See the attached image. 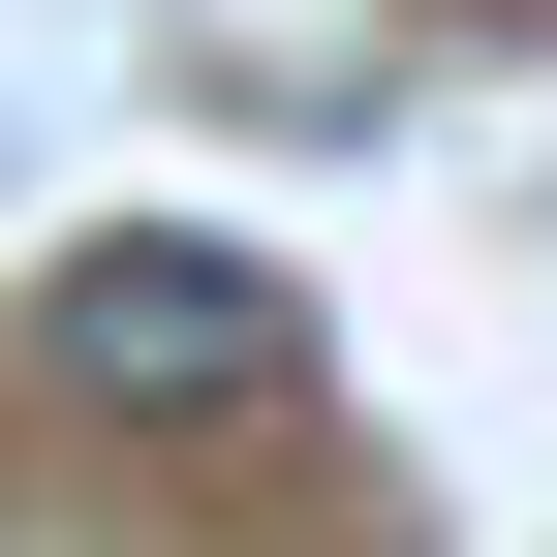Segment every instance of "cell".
<instances>
[{"label":"cell","instance_id":"6da1fadb","mask_svg":"<svg viewBox=\"0 0 557 557\" xmlns=\"http://www.w3.org/2000/svg\"><path fill=\"white\" fill-rule=\"evenodd\" d=\"M278 341H310V310H278L248 248H94V278H62V372H94L124 434H218V403H278Z\"/></svg>","mask_w":557,"mask_h":557},{"label":"cell","instance_id":"7a4b0ae2","mask_svg":"<svg viewBox=\"0 0 557 557\" xmlns=\"http://www.w3.org/2000/svg\"><path fill=\"white\" fill-rule=\"evenodd\" d=\"M434 32H557V0H434Z\"/></svg>","mask_w":557,"mask_h":557}]
</instances>
